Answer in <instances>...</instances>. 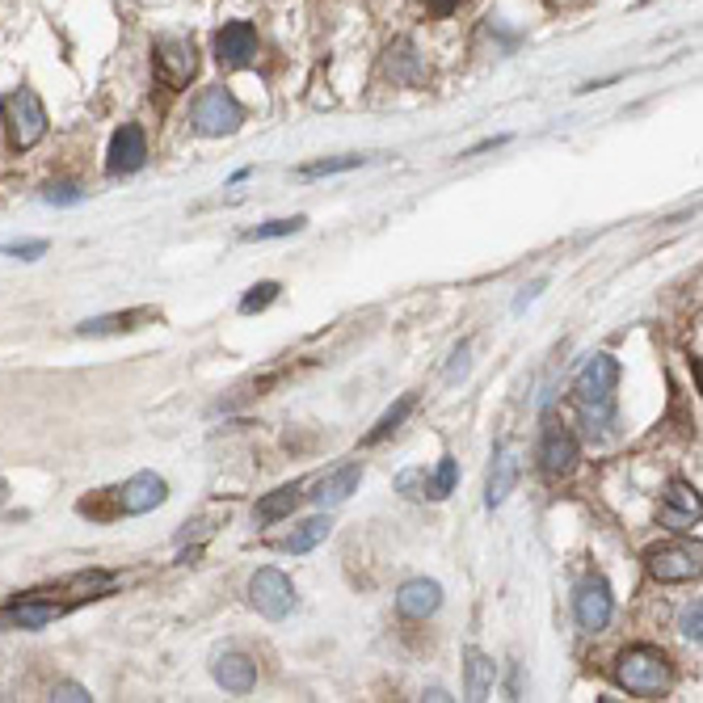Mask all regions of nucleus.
<instances>
[{
  "mask_svg": "<svg viewBox=\"0 0 703 703\" xmlns=\"http://www.w3.org/2000/svg\"><path fill=\"white\" fill-rule=\"evenodd\" d=\"M670 678H674V666H670V657L661 653L657 645H632L615 661V682L624 691H632V695H645V699L666 695Z\"/></svg>",
  "mask_w": 703,
  "mask_h": 703,
  "instance_id": "f257e3e1",
  "label": "nucleus"
},
{
  "mask_svg": "<svg viewBox=\"0 0 703 703\" xmlns=\"http://www.w3.org/2000/svg\"><path fill=\"white\" fill-rule=\"evenodd\" d=\"M615 388H619V363L611 354H594L573 379V400L590 421H607L615 413Z\"/></svg>",
  "mask_w": 703,
  "mask_h": 703,
  "instance_id": "f03ea898",
  "label": "nucleus"
},
{
  "mask_svg": "<svg viewBox=\"0 0 703 703\" xmlns=\"http://www.w3.org/2000/svg\"><path fill=\"white\" fill-rule=\"evenodd\" d=\"M0 118H5V131H9V144L17 152L34 148L38 139L47 135V106L43 97L34 89H13L5 93V102H0Z\"/></svg>",
  "mask_w": 703,
  "mask_h": 703,
  "instance_id": "7ed1b4c3",
  "label": "nucleus"
},
{
  "mask_svg": "<svg viewBox=\"0 0 703 703\" xmlns=\"http://www.w3.org/2000/svg\"><path fill=\"white\" fill-rule=\"evenodd\" d=\"M152 72L165 89H186L198 76V47L186 34H160L152 47Z\"/></svg>",
  "mask_w": 703,
  "mask_h": 703,
  "instance_id": "20e7f679",
  "label": "nucleus"
},
{
  "mask_svg": "<svg viewBox=\"0 0 703 703\" xmlns=\"http://www.w3.org/2000/svg\"><path fill=\"white\" fill-rule=\"evenodd\" d=\"M194 131L198 135H232L240 123H245V110L228 89H207L194 102Z\"/></svg>",
  "mask_w": 703,
  "mask_h": 703,
  "instance_id": "39448f33",
  "label": "nucleus"
},
{
  "mask_svg": "<svg viewBox=\"0 0 703 703\" xmlns=\"http://www.w3.org/2000/svg\"><path fill=\"white\" fill-rule=\"evenodd\" d=\"M249 598L266 619H287L295 607V586L283 569H257L249 581Z\"/></svg>",
  "mask_w": 703,
  "mask_h": 703,
  "instance_id": "423d86ee",
  "label": "nucleus"
},
{
  "mask_svg": "<svg viewBox=\"0 0 703 703\" xmlns=\"http://www.w3.org/2000/svg\"><path fill=\"white\" fill-rule=\"evenodd\" d=\"M611 611H615V598H611V586L602 577H586L573 594V615L577 624L586 632H602L611 624Z\"/></svg>",
  "mask_w": 703,
  "mask_h": 703,
  "instance_id": "0eeeda50",
  "label": "nucleus"
},
{
  "mask_svg": "<svg viewBox=\"0 0 703 703\" xmlns=\"http://www.w3.org/2000/svg\"><path fill=\"white\" fill-rule=\"evenodd\" d=\"M144 165H148V135H144V127L123 123L110 139L106 169H110V177H127V173H139Z\"/></svg>",
  "mask_w": 703,
  "mask_h": 703,
  "instance_id": "6e6552de",
  "label": "nucleus"
},
{
  "mask_svg": "<svg viewBox=\"0 0 703 703\" xmlns=\"http://www.w3.org/2000/svg\"><path fill=\"white\" fill-rule=\"evenodd\" d=\"M68 607L64 602H47V598H38V594H30V598H17V602H9L5 611H0V628H26V632H38V628H47V624H55L59 615H64Z\"/></svg>",
  "mask_w": 703,
  "mask_h": 703,
  "instance_id": "1a4fd4ad",
  "label": "nucleus"
},
{
  "mask_svg": "<svg viewBox=\"0 0 703 703\" xmlns=\"http://www.w3.org/2000/svg\"><path fill=\"white\" fill-rule=\"evenodd\" d=\"M165 497H169V485L160 480L156 472H139V476H131L123 489H118V510L123 514H148V510H156V506H165Z\"/></svg>",
  "mask_w": 703,
  "mask_h": 703,
  "instance_id": "9d476101",
  "label": "nucleus"
},
{
  "mask_svg": "<svg viewBox=\"0 0 703 703\" xmlns=\"http://www.w3.org/2000/svg\"><path fill=\"white\" fill-rule=\"evenodd\" d=\"M257 55V30L249 22H228L215 34V59L224 68H249Z\"/></svg>",
  "mask_w": 703,
  "mask_h": 703,
  "instance_id": "9b49d317",
  "label": "nucleus"
},
{
  "mask_svg": "<svg viewBox=\"0 0 703 703\" xmlns=\"http://www.w3.org/2000/svg\"><path fill=\"white\" fill-rule=\"evenodd\" d=\"M649 573L657 581H691L699 577V548L687 544H666L649 552Z\"/></svg>",
  "mask_w": 703,
  "mask_h": 703,
  "instance_id": "f8f14e48",
  "label": "nucleus"
},
{
  "mask_svg": "<svg viewBox=\"0 0 703 703\" xmlns=\"http://www.w3.org/2000/svg\"><path fill=\"white\" fill-rule=\"evenodd\" d=\"M539 459H544V476L560 480V476H569V472L577 468L581 447H577V438H573L565 426H548L544 447H539Z\"/></svg>",
  "mask_w": 703,
  "mask_h": 703,
  "instance_id": "ddd939ff",
  "label": "nucleus"
},
{
  "mask_svg": "<svg viewBox=\"0 0 703 703\" xmlns=\"http://www.w3.org/2000/svg\"><path fill=\"white\" fill-rule=\"evenodd\" d=\"M699 493L687 485V480H674L666 493V506H661V527L670 531H699Z\"/></svg>",
  "mask_w": 703,
  "mask_h": 703,
  "instance_id": "4468645a",
  "label": "nucleus"
},
{
  "mask_svg": "<svg viewBox=\"0 0 703 703\" xmlns=\"http://www.w3.org/2000/svg\"><path fill=\"white\" fill-rule=\"evenodd\" d=\"M396 607H400V615H405V619H430L438 607H443V586L430 581V577H413V581L400 586Z\"/></svg>",
  "mask_w": 703,
  "mask_h": 703,
  "instance_id": "2eb2a0df",
  "label": "nucleus"
},
{
  "mask_svg": "<svg viewBox=\"0 0 703 703\" xmlns=\"http://www.w3.org/2000/svg\"><path fill=\"white\" fill-rule=\"evenodd\" d=\"M514 485H518V447L514 443H501L493 451V468H489V493H485L489 510H497L501 501L514 493Z\"/></svg>",
  "mask_w": 703,
  "mask_h": 703,
  "instance_id": "dca6fc26",
  "label": "nucleus"
},
{
  "mask_svg": "<svg viewBox=\"0 0 703 703\" xmlns=\"http://www.w3.org/2000/svg\"><path fill=\"white\" fill-rule=\"evenodd\" d=\"M358 480H363V468L358 464H346V468H337L329 476H320L316 480V493H312V506L316 510H333L341 506L350 493H358Z\"/></svg>",
  "mask_w": 703,
  "mask_h": 703,
  "instance_id": "f3484780",
  "label": "nucleus"
},
{
  "mask_svg": "<svg viewBox=\"0 0 703 703\" xmlns=\"http://www.w3.org/2000/svg\"><path fill=\"white\" fill-rule=\"evenodd\" d=\"M215 682L232 695H249L257 687V666L240 653H224V657H215Z\"/></svg>",
  "mask_w": 703,
  "mask_h": 703,
  "instance_id": "a211bd4d",
  "label": "nucleus"
},
{
  "mask_svg": "<svg viewBox=\"0 0 703 703\" xmlns=\"http://www.w3.org/2000/svg\"><path fill=\"white\" fill-rule=\"evenodd\" d=\"M493 678H497L493 657H485L480 649H468V678H464V691H468V699H489V691H493Z\"/></svg>",
  "mask_w": 703,
  "mask_h": 703,
  "instance_id": "6ab92c4d",
  "label": "nucleus"
},
{
  "mask_svg": "<svg viewBox=\"0 0 703 703\" xmlns=\"http://www.w3.org/2000/svg\"><path fill=\"white\" fill-rule=\"evenodd\" d=\"M299 501H304V485H283V489H274L257 501V522H278V518H287Z\"/></svg>",
  "mask_w": 703,
  "mask_h": 703,
  "instance_id": "aec40b11",
  "label": "nucleus"
},
{
  "mask_svg": "<svg viewBox=\"0 0 703 703\" xmlns=\"http://www.w3.org/2000/svg\"><path fill=\"white\" fill-rule=\"evenodd\" d=\"M329 527H333L329 514H325V518H308V522H299V527L283 539V548H287V552H312L316 544H325V539H329Z\"/></svg>",
  "mask_w": 703,
  "mask_h": 703,
  "instance_id": "412c9836",
  "label": "nucleus"
},
{
  "mask_svg": "<svg viewBox=\"0 0 703 703\" xmlns=\"http://www.w3.org/2000/svg\"><path fill=\"white\" fill-rule=\"evenodd\" d=\"M388 72H392V80H400V85H417V80L426 76V68H421V59L409 43H396L388 51Z\"/></svg>",
  "mask_w": 703,
  "mask_h": 703,
  "instance_id": "4be33fe9",
  "label": "nucleus"
},
{
  "mask_svg": "<svg viewBox=\"0 0 703 703\" xmlns=\"http://www.w3.org/2000/svg\"><path fill=\"white\" fill-rule=\"evenodd\" d=\"M413 405H417V396H400L396 405H392V409H388L384 417L375 421V430H371V434L363 438V447H375V443H384L388 434H396V430H400V421H405V417L413 413Z\"/></svg>",
  "mask_w": 703,
  "mask_h": 703,
  "instance_id": "5701e85b",
  "label": "nucleus"
},
{
  "mask_svg": "<svg viewBox=\"0 0 703 703\" xmlns=\"http://www.w3.org/2000/svg\"><path fill=\"white\" fill-rule=\"evenodd\" d=\"M148 312H114V316H97V320H85L76 333L80 337H106V333H127L135 329V320H144Z\"/></svg>",
  "mask_w": 703,
  "mask_h": 703,
  "instance_id": "b1692460",
  "label": "nucleus"
},
{
  "mask_svg": "<svg viewBox=\"0 0 703 703\" xmlns=\"http://www.w3.org/2000/svg\"><path fill=\"white\" fill-rule=\"evenodd\" d=\"M455 480H459V459L455 455H443V464H438V472L430 476V497L443 501L455 493Z\"/></svg>",
  "mask_w": 703,
  "mask_h": 703,
  "instance_id": "393cba45",
  "label": "nucleus"
},
{
  "mask_svg": "<svg viewBox=\"0 0 703 703\" xmlns=\"http://www.w3.org/2000/svg\"><path fill=\"white\" fill-rule=\"evenodd\" d=\"M304 224H308L304 215H291V219H270V224H261V228H249V232H245V240H278V236H291V232H299Z\"/></svg>",
  "mask_w": 703,
  "mask_h": 703,
  "instance_id": "a878e982",
  "label": "nucleus"
},
{
  "mask_svg": "<svg viewBox=\"0 0 703 703\" xmlns=\"http://www.w3.org/2000/svg\"><path fill=\"white\" fill-rule=\"evenodd\" d=\"M367 156H337V160H312V165H304L299 173L304 177H329V173H346V169H358Z\"/></svg>",
  "mask_w": 703,
  "mask_h": 703,
  "instance_id": "bb28decb",
  "label": "nucleus"
},
{
  "mask_svg": "<svg viewBox=\"0 0 703 703\" xmlns=\"http://www.w3.org/2000/svg\"><path fill=\"white\" fill-rule=\"evenodd\" d=\"M278 299V283H257V287H249V295L240 299V312L245 316H253V312H266L270 304Z\"/></svg>",
  "mask_w": 703,
  "mask_h": 703,
  "instance_id": "cd10ccee",
  "label": "nucleus"
},
{
  "mask_svg": "<svg viewBox=\"0 0 703 703\" xmlns=\"http://www.w3.org/2000/svg\"><path fill=\"white\" fill-rule=\"evenodd\" d=\"M43 198L51 207H76L80 198H85V190H80L76 182H51L47 190H43Z\"/></svg>",
  "mask_w": 703,
  "mask_h": 703,
  "instance_id": "c85d7f7f",
  "label": "nucleus"
},
{
  "mask_svg": "<svg viewBox=\"0 0 703 703\" xmlns=\"http://www.w3.org/2000/svg\"><path fill=\"white\" fill-rule=\"evenodd\" d=\"M396 489L405 493V497H430V476L421 472V468H405L396 476Z\"/></svg>",
  "mask_w": 703,
  "mask_h": 703,
  "instance_id": "c756f323",
  "label": "nucleus"
},
{
  "mask_svg": "<svg viewBox=\"0 0 703 703\" xmlns=\"http://www.w3.org/2000/svg\"><path fill=\"white\" fill-rule=\"evenodd\" d=\"M682 636L695 640V645L703 640V607H699V602H691V607L682 611Z\"/></svg>",
  "mask_w": 703,
  "mask_h": 703,
  "instance_id": "7c9ffc66",
  "label": "nucleus"
},
{
  "mask_svg": "<svg viewBox=\"0 0 703 703\" xmlns=\"http://www.w3.org/2000/svg\"><path fill=\"white\" fill-rule=\"evenodd\" d=\"M51 699H59V703H85V699H93V695L80 687V682H55Z\"/></svg>",
  "mask_w": 703,
  "mask_h": 703,
  "instance_id": "2f4dec72",
  "label": "nucleus"
},
{
  "mask_svg": "<svg viewBox=\"0 0 703 703\" xmlns=\"http://www.w3.org/2000/svg\"><path fill=\"white\" fill-rule=\"evenodd\" d=\"M459 5H464V0H426V9H430L434 17H451Z\"/></svg>",
  "mask_w": 703,
  "mask_h": 703,
  "instance_id": "473e14b6",
  "label": "nucleus"
},
{
  "mask_svg": "<svg viewBox=\"0 0 703 703\" xmlns=\"http://www.w3.org/2000/svg\"><path fill=\"white\" fill-rule=\"evenodd\" d=\"M0 501H5V480H0Z\"/></svg>",
  "mask_w": 703,
  "mask_h": 703,
  "instance_id": "72a5a7b5",
  "label": "nucleus"
}]
</instances>
